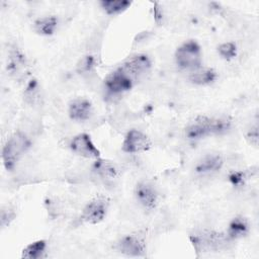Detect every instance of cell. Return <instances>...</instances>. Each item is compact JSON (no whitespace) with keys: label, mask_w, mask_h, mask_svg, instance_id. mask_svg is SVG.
Returning <instances> with one entry per match:
<instances>
[{"label":"cell","mask_w":259,"mask_h":259,"mask_svg":"<svg viewBox=\"0 0 259 259\" xmlns=\"http://www.w3.org/2000/svg\"><path fill=\"white\" fill-rule=\"evenodd\" d=\"M152 147V141L148 135L144 132L132 128L130 130L122 141L121 150L124 153L128 154H139L147 152Z\"/></svg>","instance_id":"8"},{"label":"cell","mask_w":259,"mask_h":259,"mask_svg":"<svg viewBox=\"0 0 259 259\" xmlns=\"http://www.w3.org/2000/svg\"><path fill=\"white\" fill-rule=\"evenodd\" d=\"M30 138L22 131L12 133L3 145L1 158L3 166L7 171H12L20 159L31 148Z\"/></svg>","instance_id":"2"},{"label":"cell","mask_w":259,"mask_h":259,"mask_svg":"<svg viewBox=\"0 0 259 259\" xmlns=\"http://www.w3.org/2000/svg\"><path fill=\"white\" fill-rule=\"evenodd\" d=\"M58 22L59 20L55 15L41 16L33 21V29L39 35L49 36L55 33L58 27Z\"/></svg>","instance_id":"18"},{"label":"cell","mask_w":259,"mask_h":259,"mask_svg":"<svg viewBox=\"0 0 259 259\" xmlns=\"http://www.w3.org/2000/svg\"><path fill=\"white\" fill-rule=\"evenodd\" d=\"M6 72L16 82H24L30 74V67L25 54L16 46L9 49L6 61Z\"/></svg>","instance_id":"5"},{"label":"cell","mask_w":259,"mask_h":259,"mask_svg":"<svg viewBox=\"0 0 259 259\" xmlns=\"http://www.w3.org/2000/svg\"><path fill=\"white\" fill-rule=\"evenodd\" d=\"M218 79V72L210 67H199L188 74V81L197 86H207Z\"/></svg>","instance_id":"16"},{"label":"cell","mask_w":259,"mask_h":259,"mask_svg":"<svg viewBox=\"0 0 259 259\" xmlns=\"http://www.w3.org/2000/svg\"><path fill=\"white\" fill-rule=\"evenodd\" d=\"M134 195L138 203L147 210L156 208L159 202V191L157 187L150 181H139L134 189Z\"/></svg>","instance_id":"9"},{"label":"cell","mask_w":259,"mask_h":259,"mask_svg":"<svg viewBox=\"0 0 259 259\" xmlns=\"http://www.w3.org/2000/svg\"><path fill=\"white\" fill-rule=\"evenodd\" d=\"M174 59L181 70L193 71L202 66L201 47L194 39L185 40L176 49Z\"/></svg>","instance_id":"4"},{"label":"cell","mask_w":259,"mask_h":259,"mask_svg":"<svg viewBox=\"0 0 259 259\" xmlns=\"http://www.w3.org/2000/svg\"><path fill=\"white\" fill-rule=\"evenodd\" d=\"M224 166V158L220 154H206L201 157L194 166V172L199 176H210Z\"/></svg>","instance_id":"14"},{"label":"cell","mask_w":259,"mask_h":259,"mask_svg":"<svg viewBox=\"0 0 259 259\" xmlns=\"http://www.w3.org/2000/svg\"><path fill=\"white\" fill-rule=\"evenodd\" d=\"M228 179L233 186L239 187V186L244 185V183L247 179V176L244 171H234L229 174Z\"/></svg>","instance_id":"25"},{"label":"cell","mask_w":259,"mask_h":259,"mask_svg":"<svg viewBox=\"0 0 259 259\" xmlns=\"http://www.w3.org/2000/svg\"><path fill=\"white\" fill-rule=\"evenodd\" d=\"M23 98L26 103L31 105L36 104L40 99V91L37 80L30 79L23 92Z\"/></svg>","instance_id":"21"},{"label":"cell","mask_w":259,"mask_h":259,"mask_svg":"<svg viewBox=\"0 0 259 259\" xmlns=\"http://www.w3.org/2000/svg\"><path fill=\"white\" fill-rule=\"evenodd\" d=\"M48 243L44 239L35 240L26 245L21 251V258L24 259H41L46 257Z\"/></svg>","instance_id":"19"},{"label":"cell","mask_w":259,"mask_h":259,"mask_svg":"<svg viewBox=\"0 0 259 259\" xmlns=\"http://www.w3.org/2000/svg\"><path fill=\"white\" fill-rule=\"evenodd\" d=\"M99 5L106 14L116 15L130 8L132 2L127 0H101Z\"/></svg>","instance_id":"20"},{"label":"cell","mask_w":259,"mask_h":259,"mask_svg":"<svg viewBox=\"0 0 259 259\" xmlns=\"http://www.w3.org/2000/svg\"><path fill=\"white\" fill-rule=\"evenodd\" d=\"M119 68L135 82L151 71L152 60L146 54H137L125 60Z\"/></svg>","instance_id":"10"},{"label":"cell","mask_w":259,"mask_h":259,"mask_svg":"<svg viewBox=\"0 0 259 259\" xmlns=\"http://www.w3.org/2000/svg\"><path fill=\"white\" fill-rule=\"evenodd\" d=\"M69 147L74 154L86 159L96 160L101 157L100 151L93 143L90 135L86 133H79L75 135L71 139Z\"/></svg>","instance_id":"11"},{"label":"cell","mask_w":259,"mask_h":259,"mask_svg":"<svg viewBox=\"0 0 259 259\" xmlns=\"http://www.w3.org/2000/svg\"><path fill=\"white\" fill-rule=\"evenodd\" d=\"M249 231L250 225L247 219L242 215H237L229 223L226 234L228 238L233 242L247 236L249 234Z\"/></svg>","instance_id":"17"},{"label":"cell","mask_w":259,"mask_h":259,"mask_svg":"<svg viewBox=\"0 0 259 259\" xmlns=\"http://www.w3.org/2000/svg\"><path fill=\"white\" fill-rule=\"evenodd\" d=\"M114 248L127 257H143L147 253L146 238L140 232L126 234L116 242Z\"/></svg>","instance_id":"7"},{"label":"cell","mask_w":259,"mask_h":259,"mask_svg":"<svg viewBox=\"0 0 259 259\" xmlns=\"http://www.w3.org/2000/svg\"><path fill=\"white\" fill-rule=\"evenodd\" d=\"M258 138H259V135H258V125H257V123H256L254 126H252V127L248 131V133H247V139H248V141H249V143H250L251 145H253L254 147H257V145H258Z\"/></svg>","instance_id":"26"},{"label":"cell","mask_w":259,"mask_h":259,"mask_svg":"<svg viewBox=\"0 0 259 259\" xmlns=\"http://www.w3.org/2000/svg\"><path fill=\"white\" fill-rule=\"evenodd\" d=\"M16 212L14 208L8 205H2L0 209V225L1 228L4 229L10 225V223L15 219Z\"/></svg>","instance_id":"24"},{"label":"cell","mask_w":259,"mask_h":259,"mask_svg":"<svg viewBox=\"0 0 259 259\" xmlns=\"http://www.w3.org/2000/svg\"><path fill=\"white\" fill-rule=\"evenodd\" d=\"M96 66L95 58L92 55L83 56L77 63L76 69L79 74H89L91 73Z\"/></svg>","instance_id":"23"},{"label":"cell","mask_w":259,"mask_h":259,"mask_svg":"<svg viewBox=\"0 0 259 259\" xmlns=\"http://www.w3.org/2000/svg\"><path fill=\"white\" fill-rule=\"evenodd\" d=\"M189 240L197 255L225 250L232 243L226 232L224 233L210 229L193 231L189 235Z\"/></svg>","instance_id":"3"},{"label":"cell","mask_w":259,"mask_h":259,"mask_svg":"<svg viewBox=\"0 0 259 259\" xmlns=\"http://www.w3.org/2000/svg\"><path fill=\"white\" fill-rule=\"evenodd\" d=\"M134 86L133 79L120 68L110 72L104 79V87L111 94H122Z\"/></svg>","instance_id":"12"},{"label":"cell","mask_w":259,"mask_h":259,"mask_svg":"<svg viewBox=\"0 0 259 259\" xmlns=\"http://www.w3.org/2000/svg\"><path fill=\"white\" fill-rule=\"evenodd\" d=\"M110 200L107 196L97 195L90 199L83 207L80 219L83 223L96 225L101 223L109 209Z\"/></svg>","instance_id":"6"},{"label":"cell","mask_w":259,"mask_h":259,"mask_svg":"<svg viewBox=\"0 0 259 259\" xmlns=\"http://www.w3.org/2000/svg\"><path fill=\"white\" fill-rule=\"evenodd\" d=\"M93 114V104L86 97H76L68 104L69 117L77 122H84L90 119Z\"/></svg>","instance_id":"13"},{"label":"cell","mask_w":259,"mask_h":259,"mask_svg":"<svg viewBox=\"0 0 259 259\" xmlns=\"http://www.w3.org/2000/svg\"><path fill=\"white\" fill-rule=\"evenodd\" d=\"M217 51H218L219 55L221 56V58H223L226 61H231V60L235 59V57L238 54L237 45L233 41H226V42L219 45Z\"/></svg>","instance_id":"22"},{"label":"cell","mask_w":259,"mask_h":259,"mask_svg":"<svg viewBox=\"0 0 259 259\" xmlns=\"http://www.w3.org/2000/svg\"><path fill=\"white\" fill-rule=\"evenodd\" d=\"M232 128V119L228 116L197 115L185 127V137L190 141H199L209 136H221Z\"/></svg>","instance_id":"1"},{"label":"cell","mask_w":259,"mask_h":259,"mask_svg":"<svg viewBox=\"0 0 259 259\" xmlns=\"http://www.w3.org/2000/svg\"><path fill=\"white\" fill-rule=\"evenodd\" d=\"M91 170L96 177L105 183L113 182L118 177V168L115 163L101 157L94 160Z\"/></svg>","instance_id":"15"}]
</instances>
